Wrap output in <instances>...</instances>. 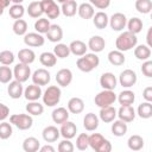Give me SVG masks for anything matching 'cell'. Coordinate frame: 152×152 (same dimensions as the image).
<instances>
[{"mask_svg":"<svg viewBox=\"0 0 152 152\" xmlns=\"http://www.w3.org/2000/svg\"><path fill=\"white\" fill-rule=\"evenodd\" d=\"M135 10L141 14H148L152 11V1L151 0H135Z\"/></svg>","mask_w":152,"mask_h":152,"instance_id":"cell-44","label":"cell"},{"mask_svg":"<svg viewBox=\"0 0 152 152\" xmlns=\"http://www.w3.org/2000/svg\"><path fill=\"white\" fill-rule=\"evenodd\" d=\"M58 2H61V4H63V2H65V1H68V0H57Z\"/></svg>","mask_w":152,"mask_h":152,"instance_id":"cell-60","label":"cell"},{"mask_svg":"<svg viewBox=\"0 0 152 152\" xmlns=\"http://www.w3.org/2000/svg\"><path fill=\"white\" fill-rule=\"evenodd\" d=\"M77 14L82 18V19H91L93 15L95 14V10L94 6L90 2H83L77 7Z\"/></svg>","mask_w":152,"mask_h":152,"instance_id":"cell-24","label":"cell"},{"mask_svg":"<svg viewBox=\"0 0 152 152\" xmlns=\"http://www.w3.org/2000/svg\"><path fill=\"white\" fill-rule=\"evenodd\" d=\"M116 100L119 101V103H120L121 106L133 104V102L135 101V94H134L132 90L126 89V90H122V91L118 95Z\"/></svg>","mask_w":152,"mask_h":152,"instance_id":"cell-31","label":"cell"},{"mask_svg":"<svg viewBox=\"0 0 152 152\" xmlns=\"http://www.w3.org/2000/svg\"><path fill=\"white\" fill-rule=\"evenodd\" d=\"M10 122L20 131L30 129L33 125V119L30 114H13L10 116Z\"/></svg>","mask_w":152,"mask_h":152,"instance_id":"cell-5","label":"cell"},{"mask_svg":"<svg viewBox=\"0 0 152 152\" xmlns=\"http://www.w3.org/2000/svg\"><path fill=\"white\" fill-rule=\"evenodd\" d=\"M59 133H61V135L64 139H72L74 137H76L77 127H76V125L72 121L66 120L65 122L62 124L61 129H59Z\"/></svg>","mask_w":152,"mask_h":152,"instance_id":"cell-18","label":"cell"},{"mask_svg":"<svg viewBox=\"0 0 152 152\" xmlns=\"http://www.w3.org/2000/svg\"><path fill=\"white\" fill-rule=\"evenodd\" d=\"M56 81L61 87H68L72 81V72L70 69H61L56 74Z\"/></svg>","mask_w":152,"mask_h":152,"instance_id":"cell-19","label":"cell"},{"mask_svg":"<svg viewBox=\"0 0 152 152\" xmlns=\"http://www.w3.org/2000/svg\"><path fill=\"white\" fill-rule=\"evenodd\" d=\"M68 110L72 114H80L84 110V101L81 97H71L68 101Z\"/></svg>","mask_w":152,"mask_h":152,"instance_id":"cell-26","label":"cell"},{"mask_svg":"<svg viewBox=\"0 0 152 152\" xmlns=\"http://www.w3.org/2000/svg\"><path fill=\"white\" fill-rule=\"evenodd\" d=\"M69 49H70V53L75 55V56H83L84 53H87V50H88V46L82 40H72L69 45Z\"/></svg>","mask_w":152,"mask_h":152,"instance_id":"cell-25","label":"cell"},{"mask_svg":"<svg viewBox=\"0 0 152 152\" xmlns=\"http://www.w3.org/2000/svg\"><path fill=\"white\" fill-rule=\"evenodd\" d=\"M142 20L140 19V18H138V17H133V18H131L128 21H127V24H126V26H127V31H129V32H132V33H134V34H137V33H139L141 30H142Z\"/></svg>","mask_w":152,"mask_h":152,"instance_id":"cell-39","label":"cell"},{"mask_svg":"<svg viewBox=\"0 0 152 152\" xmlns=\"http://www.w3.org/2000/svg\"><path fill=\"white\" fill-rule=\"evenodd\" d=\"M10 115V108L0 102V121H5Z\"/></svg>","mask_w":152,"mask_h":152,"instance_id":"cell-54","label":"cell"},{"mask_svg":"<svg viewBox=\"0 0 152 152\" xmlns=\"http://www.w3.org/2000/svg\"><path fill=\"white\" fill-rule=\"evenodd\" d=\"M42 135H43V139L46 141V142H55L57 141V139L59 138L61 133H59V129L56 127V126H46L43 132H42Z\"/></svg>","mask_w":152,"mask_h":152,"instance_id":"cell-22","label":"cell"},{"mask_svg":"<svg viewBox=\"0 0 152 152\" xmlns=\"http://www.w3.org/2000/svg\"><path fill=\"white\" fill-rule=\"evenodd\" d=\"M128 148L132 151H140L144 147V139L139 134H133L127 140Z\"/></svg>","mask_w":152,"mask_h":152,"instance_id":"cell-37","label":"cell"},{"mask_svg":"<svg viewBox=\"0 0 152 152\" xmlns=\"http://www.w3.org/2000/svg\"><path fill=\"white\" fill-rule=\"evenodd\" d=\"M50 25H51V24H50V21H49L48 18H39V19H37L36 23H34V30H36L38 33L44 34V33L48 32Z\"/></svg>","mask_w":152,"mask_h":152,"instance_id":"cell-46","label":"cell"},{"mask_svg":"<svg viewBox=\"0 0 152 152\" xmlns=\"http://www.w3.org/2000/svg\"><path fill=\"white\" fill-rule=\"evenodd\" d=\"M13 133V129H12V125L10 122H6V121H2L0 124V139L1 140H6L8 139Z\"/></svg>","mask_w":152,"mask_h":152,"instance_id":"cell-47","label":"cell"},{"mask_svg":"<svg viewBox=\"0 0 152 152\" xmlns=\"http://www.w3.org/2000/svg\"><path fill=\"white\" fill-rule=\"evenodd\" d=\"M118 84V80L114 76V74L112 72H103L100 77V86L103 89H108V90H114L116 88Z\"/></svg>","mask_w":152,"mask_h":152,"instance_id":"cell-14","label":"cell"},{"mask_svg":"<svg viewBox=\"0 0 152 152\" xmlns=\"http://www.w3.org/2000/svg\"><path fill=\"white\" fill-rule=\"evenodd\" d=\"M88 134L87 133H81L78 134L76 139V148L80 151H86L89 147V141H88Z\"/></svg>","mask_w":152,"mask_h":152,"instance_id":"cell-49","label":"cell"},{"mask_svg":"<svg viewBox=\"0 0 152 152\" xmlns=\"http://www.w3.org/2000/svg\"><path fill=\"white\" fill-rule=\"evenodd\" d=\"M142 97L147 102H152V87H146L142 90Z\"/></svg>","mask_w":152,"mask_h":152,"instance_id":"cell-55","label":"cell"},{"mask_svg":"<svg viewBox=\"0 0 152 152\" xmlns=\"http://www.w3.org/2000/svg\"><path fill=\"white\" fill-rule=\"evenodd\" d=\"M115 101H116V95H115L114 90H108V89H103L94 99L95 104L100 108L112 106Z\"/></svg>","mask_w":152,"mask_h":152,"instance_id":"cell-6","label":"cell"},{"mask_svg":"<svg viewBox=\"0 0 152 152\" xmlns=\"http://www.w3.org/2000/svg\"><path fill=\"white\" fill-rule=\"evenodd\" d=\"M32 82L34 83V84H37V86H46V84H49V82H50V80H51V75H50V72L46 70V69H43V68H40V69H37L33 74H32Z\"/></svg>","mask_w":152,"mask_h":152,"instance_id":"cell-12","label":"cell"},{"mask_svg":"<svg viewBox=\"0 0 152 152\" xmlns=\"http://www.w3.org/2000/svg\"><path fill=\"white\" fill-rule=\"evenodd\" d=\"M77 2L75 0H68L62 4V7H61V12L65 15V17H74L77 12Z\"/></svg>","mask_w":152,"mask_h":152,"instance_id":"cell-34","label":"cell"},{"mask_svg":"<svg viewBox=\"0 0 152 152\" xmlns=\"http://www.w3.org/2000/svg\"><path fill=\"white\" fill-rule=\"evenodd\" d=\"M39 62H40L42 65L48 66V68H51V66H55V65H56V63H57V57L55 56L53 52L45 51V52L40 53V56H39Z\"/></svg>","mask_w":152,"mask_h":152,"instance_id":"cell-36","label":"cell"},{"mask_svg":"<svg viewBox=\"0 0 152 152\" xmlns=\"http://www.w3.org/2000/svg\"><path fill=\"white\" fill-rule=\"evenodd\" d=\"M53 53L57 58H66L70 55V49L69 45L63 44V43H57L56 46L53 48Z\"/></svg>","mask_w":152,"mask_h":152,"instance_id":"cell-45","label":"cell"},{"mask_svg":"<svg viewBox=\"0 0 152 152\" xmlns=\"http://www.w3.org/2000/svg\"><path fill=\"white\" fill-rule=\"evenodd\" d=\"M24 43L30 48H39L44 45L45 38L38 32H28L24 36Z\"/></svg>","mask_w":152,"mask_h":152,"instance_id":"cell-11","label":"cell"},{"mask_svg":"<svg viewBox=\"0 0 152 152\" xmlns=\"http://www.w3.org/2000/svg\"><path fill=\"white\" fill-rule=\"evenodd\" d=\"M138 81V76L134 70L132 69H125L124 71L120 72L119 76V82L124 88H131L133 87Z\"/></svg>","mask_w":152,"mask_h":152,"instance_id":"cell-8","label":"cell"},{"mask_svg":"<svg viewBox=\"0 0 152 152\" xmlns=\"http://www.w3.org/2000/svg\"><path fill=\"white\" fill-rule=\"evenodd\" d=\"M99 122H100V119H99V116L96 114L88 113V114H86V116L83 119V127L88 132H94V131L97 129Z\"/></svg>","mask_w":152,"mask_h":152,"instance_id":"cell-21","label":"cell"},{"mask_svg":"<svg viewBox=\"0 0 152 152\" xmlns=\"http://www.w3.org/2000/svg\"><path fill=\"white\" fill-rule=\"evenodd\" d=\"M137 114L139 115V118L141 119H150L152 116V104L151 102H142L138 106V109H137Z\"/></svg>","mask_w":152,"mask_h":152,"instance_id":"cell-38","label":"cell"},{"mask_svg":"<svg viewBox=\"0 0 152 152\" xmlns=\"http://www.w3.org/2000/svg\"><path fill=\"white\" fill-rule=\"evenodd\" d=\"M89 2L99 10H106L110 5V0H89Z\"/></svg>","mask_w":152,"mask_h":152,"instance_id":"cell-53","label":"cell"},{"mask_svg":"<svg viewBox=\"0 0 152 152\" xmlns=\"http://www.w3.org/2000/svg\"><path fill=\"white\" fill-rule=\"evenodd\" d=\"M108 61L112 65H115V66H120L125 63L126 58H125V55L122 51H119V50H112L109 53H108Z\"/></svg>","mask_w":152,"mask_h":152,"instance_id":"cell-30","label":"cell"},{"mask_svg":"<svg viewBox=\"0 0 152 152\" xmlns=\"http://www.w3.org/2000/svg\"><path fill=\"white\" fill-rule=\"evenodd\" d=\"M39 151L40 152H55V147L51 145H45V146L39 147Z\"/></svg>","mask_w":152,"mask_h":152,"instance_id":"cell-57","label":"cell"},{"mask_svg":"<svg viewBox=\"0 0 152 152\" xmlns=\"http://www.w3.org/2000/svg\"><path fill=\"white\" fill-rule=\"evenodd\" d=\"M61 95H62V91H61V88L58 86H50L42 94L43 103L48 107H53V106L59 103Z\"/></svg>","mask_w":152,"mask_h":152,"instance_id":"cell-4","label":"cell"},{"mask_svg":"<svg viewBox=\"0 0 152 152\" xmlns=\"http://www.w3.org/2000/svg\"><path fill=\"white\" fill-rule=\"evenodd\" d=\"M10 2L11 0H0V15L4 14V11L10 6Z\"/></svg>","mask_w":152,"mask_h":152,"instance_id":"cell-56","label":"cell"},{"mask_svg":"<svg viewBox=\"0 0 152 152\" xmlns=\"http://www.w3.org/2000/svg\"><path fill=\"white\" fill-rule=\"evenodd\" d=\"M8 14L12 19L17 20V19H21L23 15L25 14V7L21 4H13L12 6H10L8 10Z\"/></svg>","mask_w":152,"mask_h":152,"instance_id":"cell-42","label":"cell"},{"mask_svg":"<svg viewBox=\"0 0 152 152\" xmlns=\"http://www.w3.org/2000/svg\"><path fill=\"white\" fill-rule=\"evenodd\" d=\"M57 150L59 152H72L75 150V146L74 144L70 141V139H64L62 140L59 144H58V147Z\"/></svg>","mask_w":152,"mask_h":152,"instance_id":"cell-51","label":"cell"},{"mask_svg":"<svg viewBox=\"0 0 152 152\" xmlns=\"http://www.w3.org/2000/svg\"><path fill=\"white\" fill-rule=\"evenodd\" d=\"M18 59L20 63H24V64H32L36 59V53L33 50L31 49H21L19 50L18 52Z\"/></svg>","mask_w":152,"mask_h":152,"instance_id":"cell-29","label":"cell"},{"mask_svg":"<svg viewBox=\"0 0 152 152\" xmlns=\"http://www.w3.org/2000/svg\"><path fill=\"white\" fill-rule=\"evenodd\" d=\"M45 34H46V38L51 43H59L63 39V30L57 24L50 25V27H49V30H48V32Z\"/></svg>","mask_w":152,"mask_h":152,"instance_id":"cell-16","label":"cell"},{"mask_svg":"<svg viewBox=\"0 0 152 152\" xmlns=\"http://www.w3.org/2000/svg\"><path fill=\"white\" fill-rule=\"evenodd\" d=\"M14 53L10 50H4L0 52V63L2 65H11L14 62Z\"/></svg>","mask_w":152,"mask_h":152,"instance_id":"cell-50","label":"cell"},{"mask_svg":"<svg viewBox=\"0 0 152 152\" xmlns=\"http://www.w3.org/2000/svg\"><path fill=\"white\" fill-rule=\"evenodd\" d=\"M108 21H109V18H108V15H107L106 12L100 11V12H97V13H95V14L93 15L94 26H95L96 28H99V30L106 28L107 25H108Z\"/></svg>","mask_w":152,"mask_h":152,"instance_id":"cell-28","label":"cell"},{"mask_svg":"<svg viewBox=\"0 0 152 152\" xmlns=\"http://www.w3.org/2000/svg\"><path fill=\"white\" fill-rule=\"evenodd\" d=\"M99 64H100V58L94 52L84 53L76 62L77 68L81 71H83V72H90V71H93L94 69H96L99 66Z\"/></svg>","mask_w":152,"mask_h":152,"instance_id":"cell-2","label":"cell"},{"mask_svg":"<svg viewBox=\"0 0 152 152\" xmlns=\"http://www.w3.org/2000/svg\"><path fill=\"white\" fill-rule=\"evenodd\" d=\"M134 56L139 59V61H146L150 59L151 57V49L150 46L141 44V45H135L134 46Z\"/></svg>","mask_w":152,"mask_h":152,"instance_id":"cell-33","label":"cell"},{"mask_svg":"<svg viewBox=\"0 0 152 152\" xmlns=\"http://www.w3.org/2000/svg\"><path fill=\"white\" fill-rule=\"evenodd\" d=\"M51 118H52V121L55 124H59L62 125L63 122H65L66 120H69V110L64 107H58V108H55L52 110V114H51Z\"/></svg>","mask_w":152,"mask_h":152,"instance_id":"cell-23","label":"cell"},{"mask_svg":"<svg viewBox=\"0 0 152 152\" xmlns=\"http://www.w3.org/2000/svg\"><path fill=\"white\" fill-rule=\"evenodd\" d=\"M99 115H100V119L103 122L109 124V122H112V121L115 120V118H116V109L114 107H112V106L103 107V108L100 109Z\"/></svg>","mask_w":152,"mask_h":152,"instance_id":"cell-27","label":"cell"},{"mask_svg":"<svg viewBox=\"0 0 152 152\" xmlns=\"http://www.w3.org/2000/svg\"><path fill=\"white\" fill-rule=\"evenodd\" d=\"M7 93L10 95V97L17 100V99H20L24 94V88H23V83L14 80V81H11L8 82V86H7Z\"/></svg>","mask_w":152,"mask_h":152,"instance_id":"cell-15","label":"cell"},{"mask_svg":"<svg viewBox=\"0 0 152 152\" xmlns=\"http://www.w3.org/2000/svg\"><path fill=\"white\" fill-rule=\"evenodd\" d=\"M26 11H27V13L31 18H40L42 14L44 13L43 8H42V5H40V1H32L28 5Z\"/></svg>","mask_w":152,"mask_h":152,"instance_id":"cell-41","label":"cell"},{"mask_svg":"<svg viewBox=\"0 0 152 152\" xmlns=\"http://www.w3.org/2000/svg\"><path fill=\"white\" fill-rule=\"evenodd\" d=\"M11 1H12L13 4H21L24 0H11Z\"/></svg>","mask_w":152,"mask_h":152,"instance_id":"cell-59","label":"cell"},{"mask_svg":"<svg viewBox=\"0 0 152 152\" xmlns=\"http://www.w3.org/2000/svg\"><path fill=\"white\" fill-rule=\"evenodd\" d=\"M40 147V142L34 137H28L23 141V150L25 152H37Z\"/></svg>","mask_w":152,"mask_h":152,"instance_id":"cell-35","label":"cell"},{"mask_svg":"<svg viewBox=\"0 0 152 152\" xmlns=\"http://www.w3.org/2000/svg\"><path fill=\"white\" fill-rule=\"evenodd\" d=\"M116 116H119V119L125 122H132L135 119V110L132 104L121 106L119 110H116Z\"/></svg>","mask_w":152,"mask_h":152,"instance_id":"cell-13","label":"cell"},{"mask_svg":"<svg viewBox=\"0 0 152 152\" xmlns=\"http://www.w3.org/2000/svg\"><path fill=\"white\" fill-rule=\"evenodd\" d=\"M141 72L148 78L152 77V61H150V59L144 61V63L141 65Z\"/></svg>","mask_w":152,"mask_h":152,"instance_id":"cell-52","label":"cell"},{"mask_svg":"<svg viewBox=\"0 0 152 152\" xmlns=\"http://www.w3.org/2000/svg\"><path fill=\"white\" fill-rule=\"evenodd\" d=\"M26 112L30 115L39 116L44 112V106L42 103H39L38 101H28V103L26 104Z\"/></svg>","mask_w":152,"mask_h":152,"instance_id":"cell-40","label":"cell"},{"mask_svg":"<svg viewBox=\"0 0 152 152\" xmlns=\"http://www.w3.org/2000/svg\"><path fill=\"white\" fill-rule=\"evenodd\" d=\"M13 78V71L7 65L0 66V82L1 83H8Z\"/></svg>","mask_w":152,"mask_h":152,"instance_id":"cell-48","label":"cell"},{"mask_svg":"<svg viewBox=\"0 0 152 152\" xmlns=\"http://www.w3.org/2000/svg\"><path fill=\"white\" fill-rule=\"evenodd\" d=\"M43 12L48 15L49 19H57L61 14V8L55 0H42L40 1Z\"/></svg>","mask_w":152,"mask_h":152,"instance_id":"cell-7","label":"cell"},{"mask_svg":"<svg viewBox=\"0 0 152 152\" xmlns=\"http://www.w3.org/2000/svg\"><path fill=\"white\" fill-rule=\"evenodd\" d=\"M89 147H91L96 152H110L112 151V144L108 139L103 138L100 133H93L88 137Z\"/></svg>","mask_w":152,"mask_h":152,"instance_id":"cell-3","label":"cell"},{"mask_svg":"<svg viewBox=\"0 0 152 152\" xmlns=\"http://www.w3.org/2000/svg\"><path fill=\"white\" fill-rule=\"evenodd\" d=\"M138 44V38L137 34L129 32V31H124L121 32L116 40H115V48L119 51H129L131 49H133L135 45Z\"/></svg>","mask_w":152,"mask_h":152,"instance_id":"cell-1","label":"cell"},{"mask_svg":"<svg viewBox=\"0 0 152 152\" xmlns=\"http://www.w3.org/2000/svg\"><path fill=\"white\" fill-rule=\"evenodd\" d=\"M110 28L113 31H122L125 27H126V24H127V18L124 13L121 12H116L114 13L110 18H109V21H108Z\"/></svg>","mask_w":152,"mask_h":152,"instance_id":"cell-10","label":"cell"},{"mask_svg":"<svg viewBox=\"0 0 152 152\" xmlns=\"http://www.w3.org/2000/svg\"><path fill=\"white\" fill-rule=\"evenodd\" d=\"M112 122L113 124H112L110 129H112V133L115 137H124L127 133V129H128L127 122H125V121H122L120 119L116 120V121H112Z\"/></svg>","mask_w":152,"mask_h":152,"instance_id":"cell-32","label":"cell"},{"mask_svg":"<svg viewBox=\"0 0 152 152\" xmlns=\"http://www.w3.org/2000/svg\"><path fill=\"white\" fill-rule=\"evenodd\" d=\"M88 49L91 50V52L94 53H97V52H101L104 46H106V40L103 37L101 36H93L89 38V42H88Z\"/></svg>","mask_w":152,"mask_h":152,"instance_id":"cell-20","label":"cell"},{"mask_svg":"<svg viewBox=\"0 0 152 152\" xmlns=\"http://www.w3.org/2000/svg\"><path fill=\"white\" fill-rule=\"evenodd\" d=\"M42 88L40 86H37L34 83L30 84L26 87V89L24 90V96L27 101H38L39 97H42Z\"/></svg>","mask_w":152,"mask_h":152,"instance_id":"cell-17","label":"cell"},{"mask_svg":"<svg viewBox=\"0 0 152 152\" xmlns=\"http://www.w3.org/2000/svg\"><path fill=\"white\" fill-rule=\"evenodd\" d=\"M30 76H31V69H30L28 64L18 63L14 66V69H13V77L17 81L24 83V82H26L28 80Z\"/></svg>","mask_w":152,"mask_h":152,"instance_id":"cell-9","label":"cell"},{"mask_svg":"<svg viewBox=\"0 0 152 152\" xmlns=\"http://www.w3.org/2000/svg\"><path fill=\"white\" fill-rule=\"evenodd\" d=\"M151 32H152V27L148 28L147 31V36H146V40H147V46H152V42H151Z\"/></svg>","mask_w":152,"mask_h":152,"instance_id":"cell-58","label":"cell"},{"mask_svg":"<svg viewBox=\"0 0 152 152\" xmlns=\"http://www.w3.org/2000/svg\"><path fill=\"white\" fill-rule=\"evenodd\" d=\"M12 30L17 36H25L27 33V23L24 19H17L12 25Z\"/></svg>","mask_w":152,"mask_h":152,"instance_id":"cell-43","label":"cell"}]
</instances>
